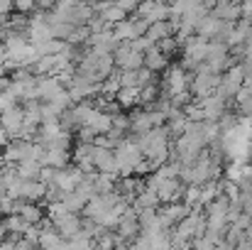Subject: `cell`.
<instances>
[{
    "mask_svg": "<svg viewBox=\"0 0 252 250\" xmlns=\"http://www.w3.org/2000/svg\"><path fill=\"white\" fill-rule=\"evenodd\" d=\"M152 42H159V39H164L169 35H174V27H171V22L169 20H157V22H150L147 25V32H145Z\"/></svg>",
    "mask_w": 252,
    "mask_h": 250,
    "instance_id": "30bf717a",
    "label": "cell"
},
{
    "mask_svg": "<svg viewBox=\"0 0 252 250\" xmlns=\"http://www.w3.org/2000/svg\"><path fill=\"white\" fill-rule=\"evenodd\" d=\"M10 140H12V135H10V133H7V130H5V128L0 125V147H5V145H7Z\"/></svg>",
    "mask_w": 252,
    "mask_h": 250,
    "instance_id": "9a60e30c",
    "label": "cell"
},
{
    "mask_svg": "<svg viewBox=\"0 0 252 250\" xmlns=\"http://www.w3.org/2000/svg\"><path fill=\"white\" fill-rule=\"evenodd\" d=\"M142 67H147L150 71H155V74H159V71H164L169 67V57L164 52H159V47L157 44H152L147 52H145V59H142Z\"/></svg>",
    "mask_w": 252,
    "mask_h": 250,
    "instance_id": "8992f818",
    "label": "cell"
},
{
    "mask_svg": "<svg viewBox=\"0 0 252 250\" xmlns=\"http://www.w3.org/2000/svg\"><path fill=\"white\" fill-rule=\"evenodd\" d=\"M145 54L137 52L130 42H118V47L113 49V62L115 69H140L142 67Z\"/></svg>",
    "mask_w": 252,
    "mask_h": 250,
    "instance_id": "6da1fadb",
    "label": "cell"
},
{
    "mask_svg": "<svg viewBox=\"0 0 252 250\" xmlns=\"http://www.w3.org/2000/svg\"><path fill=\"white\" fill-rule=\"evenodd\" d=\"M39 169H42V162L34 160V157H27V160H20L15 165V172L20 179H37L39 177Z\"/></svg>",
    "mask_w": 252,
    "mask_h": 250,
    "instance_id": "9c48e42d",
    "label": "cell"
},
{
    "mask_svg": "<svg viewBox=\"0 0 252 250\" xmlns=\"http://www.w3.org/2000/svg\"><path fill=\"white\" fill-rule=\"evenodd\" d=\"M10 12H15V7H12V0H0V20H5V25H7V17H10Z\"/></svg>",
    "mask_w": 252,
    "mask_h": 250,
    "instance_id": "4fadbf2b",
    "label": "cell"
},
{
    "mask_svg": "<svg viewBox=\"0 0 252 250\" xmlns=\"http://www.w3.org/2000/svg\"><path fill=\"white\" fill-rule=\"evenodd\" d=\"M115 5H120L125 12H135L137 10V5H140V0H113Z\"/></svg>",
    "mask_w": 252,
    "mask_h": 250,
    "instance_id": "5bb4252c",
    "label": "cell"
},
{
    "mask_svg": "<svg viewBox=\"0 0 252 250\" xmlns=\"http://www.w3.org/2000/svg\"><path fill=\"white\" fill-rule=\"evenodd\" d=\"M39 162H42V165H49V167L62 169V167L71 165V150H62V147H44V152H42Z\"/></svg>",
    "mask_w": 252,
    "mask_h": 250,
    "instance_id": "5b68a950",
    "label": "cell"
},
{
    "mask_svg": "<svg viewBox=\"0 0 252 250\" xmlns=\"http://www.w3.org/2000/svg\"><path fill=\"white\" fill-rule=\"evenodd\" d=\"M115 103L123 110H130L135 106H140V86H120L115 93Z\"/></svg>",
    "mask_w": 252,
    "mask_h": 250,
    "instance_id": "ba28073f",
    "label": "cell"
},
{
    "mask_svg": "<svg viewBox=\"0 0 252 250\" xmlns=\"http://www.w3.org/2000/svg\"><path fill=\"white\" fill-rule=\"evenodd\" d=\"M52 226L59 231V236L66 241V238H71V236H76L79 231H81V226H84V216L79 214V211H69V214H64L62 218H57V221H52Z\"/></svg>",
    "mask_w": 252,
    "mask_h": 250,
    "instance_id": "3957f363",
    "label": "cell"
},
{
    "mask_svg": "<svg viewBox=\"0 0 252 250\" xmlns=\"http://www.w3.org/2000/svg\"><path fill=\"white\" fill-rule=\"evenodd\" d=\"M12 7L17 12H32L37 10V0H12Z\"/></svg>",
    "mask_w": 252,
    "mask_h": 250,
    "instance_id": "7c38bea8",
    "label": "cell"
},
{
    "mask_svg": "<svg viewBox=\"0 0 252 250\" xmlns=\"http://www.w3.org/2000/svg\"><path fill=\"white\" fill-rule=\"evenodd\" d=\"M64 86L59 83V79L54 74H44V76H37V98L39 101H52Z\"/></svg>",
    "mask_w": 252,
    "mask_h": 250,
    "instance_id": "277c9868",
    "label": "cell"
},
{
    "mask_svg": "<svg viewBox=\"0 0 252 250\" xmlns=\"http://www.w3.org/2000/svg\"><path fill=\"white\" fill-rule=\"evenodd\" d=\"M98 15H100V17H103V20H105L108 25H115V22H120V20H125V17H127L130 12H125V10H123L120 5H115V2H110V5H105V7H103V10H100Z\"/></svg>",
    "mask_w": 252,
    "mask_h": 250,
    "instance_id": "8fae6325",
    "label": "cell"
},
{
    "mask_svg": "<svg viewBox=\"0 0 252 250\" xmlns=\"http://www.w3.org/2000/svg\"><path fill=\"white\" fill-rule=\"evenodd\" d=\"M44 189H47V184H42L39 179H22V184H20V199L22 201H42L44 199Z\"/></svg>",
    "mask_w": 252,
    "mask_h": 250,
    "instance_id": "52a82bcc",
    "label": "cell"
},
{
    "mask_svg": "<svg viewBox=\"0 0 252 250\" xmlns=\"http://www.w3.org/2000/svg\"><path fill=\"white\" fill-rule=\"evenodd\" d=\"M22 123H25V106L12 103V106H7V108L0 110V125H2L12 138L17 135V130L22 128Z\"/></svg>",
    "mask_w": 252,
    "mask_h": 250,
    "instance_id": "7a4b0ae2",
    "label": "cell"
}]
</instances>
